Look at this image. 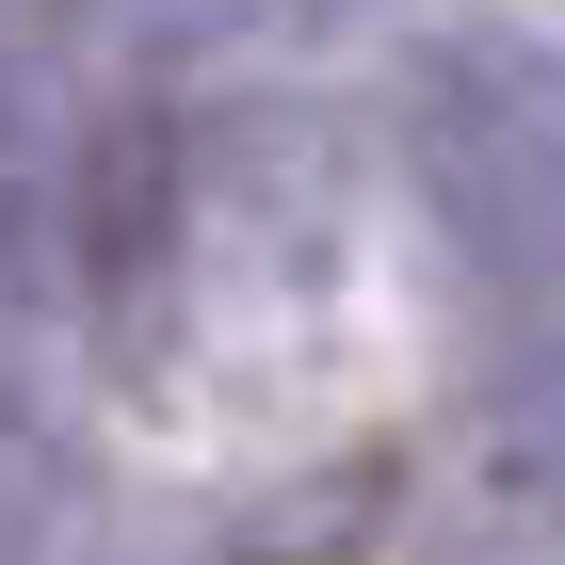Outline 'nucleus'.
<instances>
[{
  "label": "nucleus",
  "mask_w": 565,
  "mask_h": 565,
  "mask_svg": "<svg viewBox=\"0 0 565 565\" xmlns=\"http://www.w3.org/2000/svg\"><path fill=\"white\" fill-rule=\"evenodd\" d=\"M178 33H243V17H259V0H162Z\"/></svg>",
  "instance_id": "2"
},
{
  "label": "nucleus",
  "mask_w": 565,
  "mask_h": 565,
  "mask_svg": "<svg viewBox=\"0 0 565 565\" xmlns=\"http://www.w3.org/2000/svg\"><path fill=\"white\" fill-rule=\"evenodd\" d=\"M0 130H17V65H0Z\"/></svg>",
  "instance_id": "3"
},
{
  "label": "nucleus",
  "mask_w": 565,
  "mask_h": 565,
  "mask_svg": "<svg viewBox=\"0 0 565 565\" xmlns=\"http://www.w3.org/2000/svg\"><path fill=\"white\" fill-rule=\"evenodd\" d=\"M65 275H82V323L114 355H162V307L194 275V146H178L162 97H114L65 162Z\"/></svg>",
  "instance_id": "1"
}]
</instances>
